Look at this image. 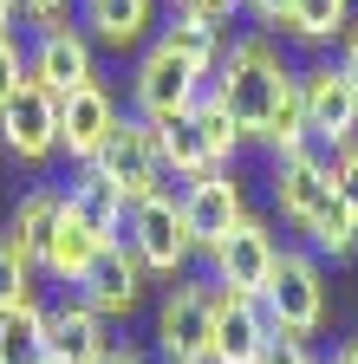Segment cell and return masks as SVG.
Here are the masks:
<instances>
[{"label":"cell","instance_id":"obj_3","mask_svg":"<svg viewBox=\"0 0 358 364\" xmlns=\"http://www.w3.org/2000/svg\"><path fill=\"white\" fill-rule=\"evenodd\" d=\"M260 312L274 332H293V338H312L326 326V273H320V254L306 247H280L274 260V280L260 293Z\"/></svg>","mask_w":358,"mask_h":364},{"label":"cell","instance_id":"obj_33","mask_svg":"<svg viewBox=\"0 0 358 364\" xmlns=\"http://www.w3.org/2000/svg\"><path fill=\"white\" fill-rule=\"evenodd\" d=\"M14 14H20V0H0V39L14 33Z\"/></svg>","mask_w":358,"mask_h":364},{"label":"cell","instance_id":"obj_9","mask_svg":"<svg viewBox=\"0 0 358 364\" xmlns=\"http://www.w3.org/2000/svg\"><path fill=\"white\" fill-rule=\"evenodd\" d=\"M274 260H280V241L267 235L260 215H241L228 235H221L209 247V267H215V287H235V293H267V280H274Z\"/></svg>","mask_w":358,"mask_h":364},{"label":"cell","instance_id":"obj_13","mask_svg":"<svg viewBox=\"0 0 358 364\" xmlns=\"http://www.w3.org/2000/svg\"><path fill=\"white\" fill-rule=\"evenodd\" d=\"M26 65H33V78L46 85L53 98H65V91H78V85L98 78V65H92V39H85V26H72V20L39 26V39L26 46Z\"/></svg>","mask_w":358,"mask_h":364},{"label":"cell","instance_id":"obj_37","mask_svg":"<svg viewBox=\"0 0 358 364\" xmlns=\"http://www.w3.org/2000/svg\"><path fill=\"white\" fill-rule=\"evenodd\" d=\"M169 7H176V0H169Z\"/></svg>","mask_w":358,"mask_h":364},{"label":"cell","instance_id":"obj_6","mask_svg":"<svg viewBox=\"0 0 358 364\" xmlns=\"http://www.w3.org/2000/svg\"><path fill=\"white\" fill-rule=\"evenodd\" d=\"M157 351L169 364H215V280H176L157 306Z\"/></svg>","mask_w":358,"mask_h":364},{"label":"cell","instance_id":"obj_30","mask_svg":"<svg viewBox=\"0 0 358 364\" xmlns=\"http://www.w3.org/2000/svg\"><path fill=\"white\" fill-rule=\"evenodd\" d=\"M287 7H293V0H241V14H254L260 26H280V20H287Z\"/></svg>","mask_w":358,"mask_h":364},{"label":"cell","instance_id":"obj_5","mask_svg":"<svg viewBox=\"0 0 358 364\" xmlns=\"http://www.w3.org/2000/svg\"><path fill=\"white\" fill-rule=\"evenodd\" d=\"M130 254L144 260V273H157V280H183V267L196 260V241H189V221H183V196H169V189H157V196H144L137 208H130Z\"/></svg>","mask_w":358,"mask_h":364},{"label":"cell","instance_id":"obj_21","mask_svg":"<svg viewBox=\"0 0 358 364\" xmlns=\"http://www.w3.org/2000/svg\"><path fill=\"white\" fill-rule=\"evenodd\" d=\"M59 215H65V189L39 182V189H26V196L14 202V215H7V241H14L33 267H39V254H46V241H53Z\"/></svg>","mask_w":358,"mask_h":364},{"label":"cell","instance_id":"obj_27","mask_svg":"<svg viewBox=\"0 0 358 364\" xmlns=\"http://www.w3.org/2000/svg\"><path fill=\"white\" fill-rule=\"evenodd\" d=\"M33 78V65H26V46L7 33V39H0V111H7L14 98H20V85Z\"/></svg>","mask_w":358,"mask_h":364},{"label":"cell","instance_id":"obj_10","mask_svg":"<svg viewBox=\"0 0 358 364\" xmlns=\"http://www.w3.org/2000/svg\"><path fill=\"white\" fill-rule=\"evenodd\" d=\"M98 169L130 196V208H137L144 196H157V189H169V169H163V150H157V124L124 117V124L111 130V144H105Z\"/></svg>","mask_w":358,"mask_h":364},{"label":"cell","instance_id":"obj_25","mask_svg":"<svg viewBox=\"0 0 358 364\" xmlns=\"http://www.w3.org/2000/svg\"><path fill=\"white\" fill-rule=\"evenodd\" d=\"M306 241H312V254H332V260H352L358 254V221L345 215V202H332L320 221L306 228Z\"/></svg>","mask_w":358,"mask_h":364},{"label":"cell","instance_id":"obj_20","mask_svg":"<svg viewBox=\"0 0 358 364\" xmlns=\"http://www.w3.org/2000/svg\"><path fill=\"white\" fill-rule=\"evenodd\" d=\"M157 39L169 46V53H183L196 72H209V78H215L221 53H228V33H221V20H209V14H196V7H169L163 26H157Z\"/></svg>","mask_w":358,"mask_h":364},{"label":"cell","instance_id":"obj_7","mask_svg":"<svg viewBox=\"0 0 358 364\" xmlns=\"http://www.w3.org/2000/svg\"><path fill=\"white\" fill-rule=\"evenodd\" d=\"M300 98H306V136L320 150H345L358 136V78L339 59L300 72Z\"/></svg>","mask_w":358,"mask_h":364},{"label":"cell","instance_id":"obj_1","mask_svg":"<svg viewBox=\"0 0 358 364\" xmlns=\"http://www.w3.org/2000/svg\"><path fill=\"white\" fill-rule=\"evenodd\" d=\"M287 78H293V65L280 59V46L267 39V33H241L228 53H221L209 91L228 105V117H235V130H241V144H267V117H274Z\"/></svg>","mask_w":358,"mask_h":364},{"label":"cell","instance_id":"obj_24","mask_svg":"<svg viewBox=\"0 0 358 364\" xmlns=\"http://www.w3.org/2000/svg\"><path fill=\"white\" fill-rule=\"evenodd\" d=\"M345 26H352V0H293L287 20H280V33H293V39H306V46H326V39H339Z\"/></svg>","mask_w":358,"mask_h":364},{"label":"cell","instance_id":"obj_15","mask_svg":"<svg viewBox=\"0 0 358 364\" xmlns=\"http://www.w3.org/2000/svg\"><path fill=\"white\" fill-rule=\"evenodd\" d=\"M248 215V202H241V182H235V169H209V176H196V182H183V221H189V241H196V254H209L228 228Z\"/></svg>","mask_w":358,"mask_h":364},{"label":"cell","instance_id":"obj_32","mask_svg":"<svg viewBox=\"0 0 358 364\" xmlns=\"http://www.w3.org/2000/svg\"><path fill=\"white\" fill-rule=\"evenodd\" d=\"M339 65H345V72L358 78V20H352V26L339 33Z\"/></svg>","mask_w":358,"mask_h":364},{"label":"cell","instance_id":"obj_18","mask_svg":"<svg viewBox=\"0 0 358 364\" xmlns=\"http://www.w3.org/2000/svg\"><path fill=\"white\" fill-rule=\"evenodd\" d=\"M78 26L92 46H111V53H130V46H144L157 20V0H78Z\"/></svg>","mask_w":358,"mask_h":364},{"label":"cell","instance_id":"obj_23","mask_svg":"<svg viewBox=\"0 0 358 364\" xmlns=\"http://www.w3.org/2000/svg\"><path fill=\"white\" fill-rule=\"evenodd\" d=\"M0 364H46V306L0 312Z\"/></svg>","mask_w":358,"mask_h":364},{"label":"cell","instance_id":"obj_26","mask_svg":"<svg viewBox=\"0 0 358 364\" xmlns=\"http://www.w3.org/2000/svg\"><path fill=\"white\" fill-rule=\"evenodd\" d=\"M33 273H39V267L14 247L7 235H0V312H14V306H33V299H39V293H33Z\"/></svg>","mask_w":358,"mask_h":364},{"label":"cell","instance_id":"obj_29","mask_svg":"<svg viewBox=\"0 0 358 364\" xmlns=\"http://www.w3.org/2000/svg\"><path fill=\"white\" fill-rule=\"evenodd\" d=\"M254 364H312V351H306V338H293V332H267V345H260Z\"/></svg>","mask_w":358,"mask_h":364},{"label":"cell","instance_id":"obj_28","mask_svg":"<svg viewBox=\"0 0 358 364\" xmlns=\"http://www.w3.org/2000/svg\"><path fill=\"white\" fill-rule=\"evenodd\" d=\"M332 196L345 202V215L358 221V136L345 150H332Z\"/></svg>","mask_w":358,"mask_h":364},{"label":"cell","instance_id":"obj_34","mask_svg":"<svg viewBox=\"0 0 358 364\" xmlns=\"http://www.w3.org/2000/svg\"><path fill=\"white\" fill-rule=\"evenodd\" d=\"M326 364H358V345H339V351H332Z\"/></svg>","mask_w":358,"mask_h":364},{"label":"cell","instance_id":"obj_2","mask_svg":"<svg viewBox=\"0 0 358 364\" xmlns=\"http://www.w3.org/2000/svg\"><path fill=\"white\" fill-rule=\"evenodd\" d=\"M157 150H163V169H169L176 182H196V176H209V169H228V163H235L241 130H235L228 105H221L215 91H202L189 117H176V124L157 130Z\"/></svg>","mask_w":358,"mask_h":364},{"label":"cell","instance_id":"obj_16","mask_svg":"<svg viewBox=\"0 0 358 364\" xmlns=\"http://www.w3.org/2000/svg\"><path fill=\"white\" fill-rule=\"evenodd\" d=\"M267 312L254 293H235V287H215V364H254L260 345H267Z\"/></svg>","mask_w":358,"mask_h":364},{"label":"cell","instance_id":"obj_35","mask_svg":"<svg viewBox=\"0 0 358 364\" xmlns=\"http://www.w3.org/2000/svg\"><path fill=\"white\" fill-rule=\"evenodd\" d=\"M105 364H144V358H137V351H111Z\"/></svg>","mask_w":358,"mask_h":364},{"label":"cell","instance_id":"obj_4","mask_svg":"<svg viewBox=\"0 0 358 364\" xmlns=\"http://www.w3.org/2000/svg\"><path fill=\"white\" fill-rule=\"evenodd\" d=\"M202 91H209V72H196L183 53H169L163 39L137 59V72H130V105H137V117L157 124V130L176 124V117H189Z\"/></svg>","mask_w":358,"mask_h":364},{"label":"cell","instance_id":"obj_8","mask_svg":"<svg viewBox=\"0 0 358 364\" xmlns=\"http://www.w3.org/2000/svg\"><path fill=\"white\" fill-rule=\"evenodd\" d=\"M267 189H274V208L306 235V228L339 202V196H332V156H326L320 144L280 150V156H274V182H267Z\"/></svg>","mask_w":358,"mask_h":364},{"label":"cell","instance_id":"obj_12","mask_svg":"<svg viewBox=\"0 0 358 364\" xmlns=\"http://www.w3.org/2000/svg\"><path fill=\"white\" fill-rule=\"evenodd\" d=\"M0 150L20 156V163H46L59 156V98L39 78L20 85V98L0 111Z\"/></svg>","mask_w":358,"mask_h":364},{"label":"cell","instance_id":"obj_17","mask_svg":"<svg viewBox=\"0 0 358 364\" xmlns=\"http://www.w3.org/2000/svg\"><path fill=\"white\" fill-rule=\"evenodd\" d=\"M105 358H111V332L85 299L46 312V364H105Z\"/></svg>","mask_w":358,"mask_h":364},{"label":"cell","instance_id":"obj_36","mask_svg":"<svg viewBox=\"0 0 358 364\" xmlns=\"http://www.w3.org/2000/svg\"><path fill=\"white\" fill-rule=\"evenodd\" d=\"M352 345H358V332H352Z\"/></svg>","mask_w":358,"mask_h":364},{"label":"cell","instance_id":"obj_11","mask_svg":"<svg viewBox=\"0 0 358 364\" xmlns=\"http://www.w3.org/2000/svg\"><path fill=\"white\" fill-rule=\"evenodd\" d=\"M117 124H124V111H117V98H111L105 78L65 91V98H59V156H72V163H98Z\"/></svg>","mask_w":358,"mask_h":364},{"label":"cell","instance_id":"obj_31","mask_svg":"<svg viewBox=\"0 0 358 364\" xmlns=\"http://www.w3.org/2000/svg\"><path fill=\"white\" fill-rule=\"evenodd\" d=\"M20 14H33L39 26H53V20H65V0H20Z\"/></svg>","mask_w":358,"mask_h":364},{"label":"cell","instance_id":"obj_22","mask_svg":"<svg viewBox=\"0 0 358 364\" xmlns=\"http://www.w3.org/2000/svg\"><path fill=\"white\" fill-rule=\"evenodd\" d=\"M98 247H105V235H92V228L65 208L59 228H53V241H46V254H39V273H46V280H59V287H78L85 267L98 260Z\"/></svg>","mask_w":358,"mask_h":364},{"label":"cell","instance_id":"obj_19","mask_svg":"<svg viewBox=\"0 0 358 364\" xmlns=\"http://www.w3.org/2000/svg\"><path fill=\"white\" fill-rule=\"evenodd\" d=\"M65 208L92 228V235H105V241H117V228L130 221V196L117 189L98 163H78V176L65 182Z\"/></svg>","mask_w":358,"mask_h":364},{"label":"cell","instance_id":"obj_14","mask_svg":"<svg viewBox=\"0 0 358 364\" xmlns=\"http://www.w3.org/2000/svg\"><path fill=\"white\" fill-rule=\"evenodd\" d=\"M72 293L98 318H124V312H137V299H144V260L130 254V241H105L98 260L85 267V280Z\"/></svg>","mask_w":358,"mask_h":364}]
</instances>
